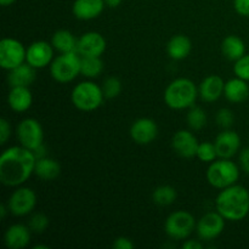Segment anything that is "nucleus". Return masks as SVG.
I'll use <instances>...</instances> for the list:
<instances>
[{
	"mask_svg": "<svg viewBox=\"0 0 249 249\" xmlns=\"http://www.w3.org/2000/svg\"><path fill=\"white\" fill-rule=\"evenodd\" d=\"M36 157L23 146H11L0 156V182L6 187L22 186L36 169Z\"/></svg>",
	"mask_w": 249,
	"mask_h": 249,
	"instance_id": "1",
	"label": "nucleus"
},
{
	"mask_svg": "<svg viewBox=\"0 0 249 249\" xmlns=\"http://www.w3.org/2000/svg\"><path fill=\"white\" fill-rule=\"evenodd\" d=\"M215 211L229 221L243 220L249 214V191L237 184L220 190L215 198Z\"/></svg>",
	"mask_w": 249,
	"mask_h": 249,
	"instance_id": "2",
	"label": "nucleus"
},
{
	"mask_svg": "<svg viewBox=\"0 0 249 249\" xmlns=\"http://www.w3.org/2000/svg\"><path fill=\"white\" fill-rule=\"evenodd\" d=\"M198 96V87L189 78L181 77L177 78L168 84L163 99L169 108L182 111L195 106Z\"/></svg>",
	"mask_w": 249,
	"mask_h": 249,
	"instance_id": "3",
	"label": "nucleus"
},
{
	"mask_svg": "<svg viewBox=\"0 0 249 249\" xmlns=\"http://www.w3.org/2000/svg\"><path fill=\"white\" fill-rule=\"evenodd\" d=\"M240 165L229 158H218L209 164L206 172L207 181L214 189L223 190L237 184L240 179Z\"/></svg>",
	"mask_w": 249,
	"mask_h": 249,
	"instance_id": "4",
	"label": "nucleus"
},
{
	"mask_svg": "<svg viewBox=\"0 0 249 249\" xmlns=\"http://www.w3.org/2000/svg\"><path fill=\"white\" fill-rule=\"evenodd\" d=\"M71 100L73 106L79 111L91 112L101 107L106 99L100 85L91 80H87L73 88Z\"/></svg>",
	"mask_w": 249,
	"mask_h": 249,
	"instance_id": "5",
	"label": "nucleus"
},
{
	"mask_svg": "<svg viewBox=\"0 0 249 249\" xmlns=\"http://www.w3.org/2000/svg\"><path fill=\"white\" fill-rule=\"evenodd\" d=\"M50 74L55 82L67 84L80 74V55L77 51L60 53L50 63Z\"/></svg>",
	"mask_w": 249,
	"mask_h": 249,
	"instance_id": "6",
	"label": "nucleus"
},
{
	"mask_svg": "<svg viewBox=\"0 0 249 249\" xmlns=\"http://www.w3.org/2000/svg\"><path fill=\"white\" fill-rule=\"evenodd\" d=\"M196 219L190 212L175 211L165 219L164 232L174 241L186 240L196 230Z\"/></svg>",
	"mask_w": 249,
	"mask_h": 249,
	"instance_id": "7",
	"label": "nucleus"
},
{
	"mask_svg": "<svg viewBox=\"0 0 249 249\" xmlns=\"http://www.w3.org/2000/svg\"><path fill=\"white\" fill-rule=\"evenodd\" d=\"M27 49L15 38H4L0 41V67L10 71L26 62Z\"/></svg>",
	"mask_w": 249,
	"mask_h": 249,
	"instance_id": "8",
	"label": "nucleus"
},
{
	"mask_svg": "<svg viewBox=\"0 0 249 249\" xmlns=\"http://www.w3.org/2000/svg\"><path fill=\"white\" fill-rule=\"evenodd\" d=\"M16 136L19 145L34 151L43 145L44 130L36 118H24L16 128Z\"/></svg>",
	"mask_w": 249,
	"mask_h": 249,
	"instance_id": "9",
	"label": "nucleus"
},
{
	"mask_svg": "<svg viewBox=\"0 0 249 249\" xmlns=\"http://www.w3.org/2000/svg\"><path fill=\"white\" fill-rule=\"evenodd\" d=\"M10 213L15 216H27L36 206V195L29 187H15V191L6 202Z\"/></svg>",
	"mask_w": 249,
	"mask_h": 249,
	"instance_id": "10",
	"label": "nucleus"
},
{
	"mask_svg": "<svg viewBox=\"0 0 249 249\" xmlns=\"http://www.w3.org/2000/svg\"><path fill=\"white\" fill-rule=\"evenodd\" d=\"M225 221L226 219L218 212H208L197 221V236L203 242L215 240L225 230Z\"/></svg>",
	"mask_w": 249,
	"mask_h": 249,
	"instance_id": "11",
	"label": "nucleus"
},
{
	"mask_svg": "<svg viewBox=\"0 0 249 249\" xmlns=\"http://www.w3.org/2000/svg\"><path fill=\"white\" fill-rule=\"evenodd\" d=\"M53 51L55 49L51 45V43H48L45 40L33 41L27 48L26 62L36 70L48 67L53 60Z\"/></svg>",
	"mask_w": 249,
	"mask_h": 249,
	"instance_id": "12",
	"label": "nucleus"
},
{
	"mask_svg": "<svg viewBox=\"0 0 249 249\" xmlns=\"http://www.w3.org/2000/svg\"><path fill=\"white\" fill-rule=\"evenodd\" d=\"M107 41L105 36L99 32H87L78 38L77 53L83 57L96 56L101 57L106 51Z\"/></svg>",
	"mask_w": 249,
	"mask_h": 249,
	"instance_id": "13",
	"label": "nucleus"
},
{
	"mask_svg": "<svg viewBox=\"0 0 249 249\" xmlns=\"http://www.w3.org/2000/svg\"><path fill=\"white\" fill-rule=\"evenodd\" d=\"M130 138L138 145H150L158 135V125L151 118H139L131 124Z\"/></svg>",
	"mask_w": 249,
	"mask_h": 249,
	"instance_id": "14",
	"label": "nucleus"
},
{
	"mask_svg": "<svg viewBox=\"0 0 249 249\" xmlns=\"http://www.w3.org/2000/svg\"><path fill=\"white\" fill-rule=\"evenodd\" d=\"M198 145L199 142L195 134L185 129L177 131L172 138V148L178 156L182 158L196 157Z\"/></svg>",
	"mask_w": 249,
	"mask_h": 249,
	"instance_id": "15",
	"label": "nucleus"
},
{
	"mask_svg": "<svg viewBox=\"0 0 249 249\" xmlns=\"http://www.w3.org/2000/svg\"><path fill=\"white\" fill-rule=\"evenodd\" d=\"M214 145H215L218 158L231 160L233 156L237 155V152H240L241 138L235 130L225 129L220 134H218L214 140Z\"/></svg>",
	"mask_w": 249,
	"mask_h": 249,
	"instance_id": "16",
	"label": "nucleus"
},
{
	"mask_svg": "<svg viewBox=\"0 0 249 249\" xmlns=\"http://www.w3.org/2000/svg\"><path fill=\"white\" fill-rule=\"evenodd\" d=\"M224 88H225V82L223 78L215 74L208 75L199 84V97L207 104L215 102L224 95Z\"/></svg>",
	"mask_w": 249,
	"mask_h": 249,
	"instance_id": "17",
	"label": "nucleus"
},
{
	"mask_svg": "<svg viewBox=\"0 0 249 249\" xmlns=\"http://www.w3.org/2000/svg\"><path fill=\"white\" fill-rule=\"evenodd\" d=\"M31 229L23 224L9 226L4 233V243L9 249H23L31 243Z\"/></svg>",
	"mask_w": 249,
	"mask_h": 249,
	"instance_id": "18",
	"label": "nucleus"
},
{
	"mask_svg": "<svg viewBox=\"0 0 249 249\" xmlns=\"http://www.w3.org/2000/svg\"><path fill=\"white\" fill-rule=\"evenodd\" d=\"M105 6V0H74L72 12L75 18L80 21H90L99 17L104 11Z\"/></svg>",
	"mask_w": 249,
	"mask_h": 249,
	"instance_id": "19",
	"label": "nucleus"
},
{
	"mask_svg": "<svg viewBox=\"0 0 249 249\" xmlns=\"http://www.w3.org/2000/svg\"><path fill=\"white\" fill-rule=\"evenodd\" d=\"M33 104V95L29 87H12L7 94V105L17 113H22L31 108Z\"/></svg>",
	"mask_w": 249,
	"mask_h": 249,
	"instance_id": "20",
	"label": "nucleus"
},
{
	"mask_svg": "<svg viewBox=\"0 0 249 249\" xmlns=\"http://www.w3.org/2000/svg\"><path fill=\"white\" fill-rule=\"evenodd\" d=\"M36 68L32 67L27 62L7 71L9 72V74H7L9 87H31L36 78Z\"/></svg>",
	"mask_w": 249,
	"mask_h": 249,
	"instance_id": "21",
	"label": "nucleus"
},
{
	"mask_svg": "<svg viewBox=\"0 0 249 249\" xmlns=\"http://www.w3.org/2000/svg\"><path fill=\"white\" fill-rule=\"evenodd\" d=\"M224 96L231 104H241L245 102L249 96V85L247 80L235 77L225 82Z\"/></svg>",
	"mask_w": 249,
	"mask_h": 249,
	"instance_id": "22",
	"label": "nucleus"
},
{
	"mask_svg": "<svg viewBox=\"0 0 249 249\" xmlns=\"http://www.w3.org/2000/svg\"><path fill=\"white\" fill-rule=\"evenodd\" d=\"M192 43L190 38L184 34H177L169 39L167 44V53L172 60L181 61L190 55Z\"/></svg>",
	"mask_w": 249,
	"mask_h": 249,
	"instance_id": "23",
	"label": "nucleus"
},
{
	"mask_svg": "<svg viewBox=\"0 0 249 249\" xmlns=\"http://www.w3.org/2000/svg\"><path fill=\"white\" fill-rule=\"evenodd\" d=\"M61 173V165L56 160L50 157H43L36 160V169H34V174L39 178V179L44 180V181H51L55 180L56 178L60 175Z\"/></svg>",
	"mask_w": 249,
	"mask_h": 249,
	"instance_id": "24",
	"label": "nucleus"
},
{
	"mask_svg": "<svg viewBox=\"0 0 249 249\" xmlns=\"http://www.w3.org/2000/svg\"><path fill=\"white\" fill-rule=\"evenodd\" d=\"M77 44L78 39L75 38L72 32L67 31V29L56 31L51 36V45L60 53L77 51Z\"/></svg>",
	"mask_w": 249,
	"mask_h": 249,
	"instance_id": "25",
	"label": "nucleus"
},
{
	"mask_svg": "<svg viewBox=\"0 0 249 249\" xmlns=\"http://www.w3.org/2000/svg\"><path fill=\"white\" fill-rule=\"evenodd\" d=\"M221 53L229 61L238 60L246 53V44L243 39L237 36H228L221 41Z\"/></svg>",
	"mask_w": 249,
	"mask_h": 249,
	"instance_id": "26",
	"label": "nucleus"
},
{
	"mask_svg": "<svg viewBox=\"0 0 249 249\" xmlns=\"http://www.w3.org/2000/svg\"><path fill=\"white\" fill-rule=\"evenodd\" d=\"M104 71V62L96 56H80V74L84 75L88 79L97 78Z\"/></svg>",
	"mask_w": 249,
	"mask_h": 249,
	"instance_id": "27",
	"label": "nucleus"
},
{
	"mask_svg": "<svg viewBox=\"0 0 249 249\" xmlns=\"http://www.w3.org/2000/svg\"><path fill=\"white\" fill-rule=\"evenodd\" d=\"M178 197L177 190L170 185H162L153 190L152 201L160 207H168L175 202Z\"/></svg>",
	"mask_w": 249,
	"mask_h": 249,
	"instance_id": "28",
	"label": "nucleus"
},
{
	"mask_svg": "<svg viewBox=\"0 0 249 249\" xmlns=\"http://www.w3.org/2000/svg\"><path fill=\"white\" fill-rule=\"evenodd\" d=\"M187 125L192 131H199L207 125V113L202 107L192 106L186 116Z\"/></svg>",
	"mask_w": 249,
	"mask_h": 249,
	"instance_id": "29",
	"label": "nucleus"
},
{
	"mask_svg": "<svg viewBox=\"0 0 249 249\" xmlns=\"http://www.w3.org/2000/svg\"><path fill=\"white\" fill-rule=\"evenodd\" d=\"M101 89L105 95V99L113 100L121 95L122 82L117 77H108L104 80Z\"/></svg>",
	"mask_w": 249,
	"mask_h": 249,
	"instance_id": "30",
	"label": "nucleus"
},
{
	"mask_svg": "<svg viewBox=\"0 0 249 249\" xmlns=\"http://www.w3.org/2000/svg\"><path fill=\"white\" fill-rule=\"evenodd\" d=\"M196 157L198 158L201 162L212 163L218 158V153H216V148L214 142H209V141H204V142H199L198 148H197Z\"/></svg>",
	"mask_w": 249,
	"mask_h": 249,
	"instance_id": "31",
	"label": "nucleus"
},
{
	"mask_svg": "<svg viewBox=\"0 0 249 249\" xmlns=\"http://www.w3.org/2000/svg\"><path fill=\"white\" fill-rule=\"evenodd\" d=\"M49 224H50V220L44 213L33 214L28 221L29 229L34 233H43L49 228Z\"/></svg>",
	"mask_w": 249,
	"mask_h": 249,
	"instance_id": "32",
	"label": "nucleus"
},
{
	"mask_svg": "<svg viewBox=\"0 0 249 249\" xmlns=\"http://www.w3.org/2000/svg\"><path fill=\"white\" fill-rule=\"evenodd\" d=\"M233 74H235V77L249 82V53H245L242 57L235 61V63H233Z\"/></svg>",
	"mask_w": 249,
	"mask_h": 249,
	"instance_id": "33",
	"label": "nucleus"
},
{
	"mask_svg": "<svg viewBox=\"0 0 249 249\" xmlns=\"http://www.w3.org/2000/svg\"><path fill=\"white\" fill-rule=\"evenodd\" d=\"M215 121L218 126H220L223 130L225 129H231L233 122H235V114L230 108H220L216 112Z\"/></svg>",
	"mask_w": 249,
	"mask_h": 249,
	"instance_id": "34",
	"label": "nucleus"
},
{
	"mask_svg": "<svg viewBox=\"0 0 249 249\" xmlns=\"http://www.w3.org/2000/svg\"><path fill=\"white\" fill-rule=\"evenodd\" d=\"M11 136V125L5 118L0 119V145H5Z\"/></svg>",
	"mask_w": 249,
	"mask_h": 249,
	"instance_id": "35",
	"label": "nucleus"
},
{
	"mask_svg": "<svg viewBox=\"0 0 249 249\" xmlns=\"http://www.w3.org/2000/svg\"><path fill=\"white\" fill-rule=\"evenodd\" d=\"M238 165H240L242 172H245L246 174L249 175V147H246L240 151V155H238Z\"/></svg>",
	"mask_w": 249,
	"mask_h": 249,
	"instance_id": "36",
	"label": "nucleus"
},
{
	"mask_svg": "<svg viewBox=\"0 0 249 249\" xmlns=\"http://www.w3.org/2000/svg\"><path fill=\"white\" fill-rule=\"evenodd\" d=\"M233 9L240 16L249 17V0H233Z\"/></svg>",
	"mask_w": 249,
	"mask_h": 249,
	"instance_id": "37",
	"label": "nucleus"
},
{
	"mask_svg": "<svg viewBox=\"0 0 249 249\" xmlns=\"http://www.w3.org/2000/svg\"><path fill=\"white\" fill-rule=\"evenodd\" d=\"M112 247L114 249H133L135 247L133 241L128 237H124V236H121V237H117L116 240L112 243Z\"/></svg>",
	"mask_w": 249,
	"mask_h": 249,
	"instance_id": "38",
	"label": "nucleus"
},
{
	"mask_svg": "<svg viewBox=\"0 0 249 249\" xmlns=\"http://www.w3.org/2000/svg\"><path fill=\"white\" fill-rule=\"evenodd\" d=\"M203 241L198 240H187L182 243V249H202L203 248Z\"/></svg>",
	"mask_w": 249,
	"mask_h": 249,
	"instance_id": "39",
	"label": "nucleus"
},
{
	"mask_svg": "<svg viewBox=\"0 0 249 249\" xmlns=\"http://www.w3.org/2000/svg\"><path fill=\"white\" fill-rule=\"evenodd\" d=\"M7 213H10L9 208H7V204H1V206H0V218L5 219L6 218Z\"/></svg>",
	"mask_w": 249,
	"mask_h": 249,
	"instance_id": "40",
	"label": "nucleus"
},
{
	"mask_svg": "<svg viewBox=\"0 0 249 249\" xmlns=\"http://www.w3.org/2000/svg\"><path fill=\"white\" fill-rule=\"evenodd\" d=\"M106 1V5L109 7H117L122 4L123 0H105Z\"/></svg>",
	"mask_w": 249,
	"mask_h": 249,
	"instance_id": "41",
	"label": "nucleus"
},
{
	"mask_svg": "<svg viewBox=\"0 0 249 249\" xmlns=\"http://www.w3.org/2000/svg\"><path fill=\"white\" fill-rule=\"evenodd\" d=\"M17 0H0V5L1 6H10V5H12Z\"/></svg>",
	"mask_w": 249,
	"mask_h": 249,
	"instance_id": "42",
	"label": "nucleus"
},
{
	"mask_svg": "<svg viewBox=\"0 0 249 249\" xmlns=\"http://www.w3.org/2000/svg\"><path fill=\"white\" fill-rule=\"evenodd\" d=\"M48 248H49L48 246H43V245H38L34 247V249H48Z\"/></svg>",
	"mask_w": 249,
	"mask_h": 249,
	"instance_id": "43",
	"label": "nucleus"
}]
</instances>
